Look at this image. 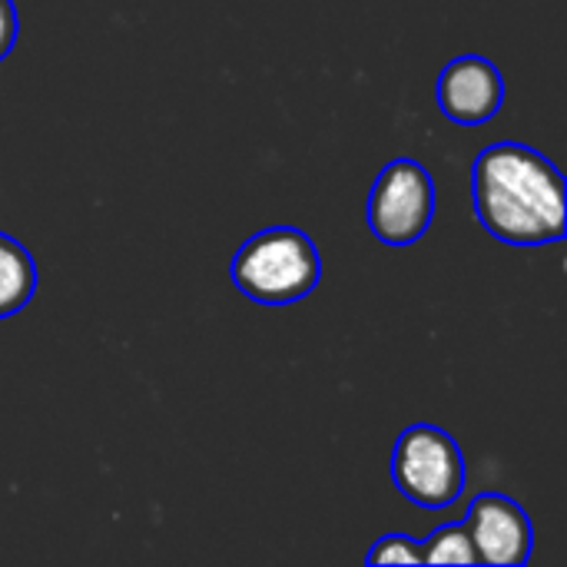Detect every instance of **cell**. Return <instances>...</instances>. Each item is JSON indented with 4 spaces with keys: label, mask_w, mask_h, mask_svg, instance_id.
<instances>
[{
    "label": "cell",
    "mask_w": 567,
    "mask_h": 567,
    "mask_svg": "<svg viewBox=\"0 0 567 567\" xmlns=\"http://www.w3.org/2000/svg\"><path fill=\"white\" fill-rule=\"evenodd\" d=\"M37 292V262L20 239L0 233V319L17 316Z\"/></svg>",
    "instance_id": "7"
},
{
    "label": "cell",
    "mask_w": 567,
    "mask_h": 567,
    "mask_svg": "<svg viewBox=\"0 0 567 567\" xmlns=\"http://www.w3.org/2000/svg\"><path fill=\"white\" fill-rule=\"evenodd\" d=\"M478 223L508 246H548L565 236V176L538 150L505 140L472 166Z\"/></svg>",
    "instance_id": "1"
},
{
    "label": "cell",
    "mask_w": 567,
    "mask_h": 567,
    "mask_svg": "<svg viewBox=\"0 0 567 567\" xmlns=\"http://www.w3.org/2000/svg\"><path fill=\"white\" fill-rule=\"evenodd\" d=\"M17 33H20V23H17V3H13V0H0V60L13 50Z\"/></svg>",
    "instance_id": "10"
},
{
    "label": "cell",
    "mask_w": 567,
    "mask_h": 567,
    "mask_svg": "<svg viewBox=\"0 0 567 567\" xmlns=\"http://www.w3.org/2000/svg\"><path fill=\"white\" fill-rule=\"evenodd\" d=\"M435 216V183L419 159H392L369 193V229L385 246L419 243Z\"/></svg>",
    "instance_id": "4"
},
{
    "label": "cell",
    "mask_w": 567,
    "mask_h": 567,
    "mask_svg": "<svg viewBox=\"0 0 567 567\" xmlns=\"http://www.w3.org/2000/svg\"><path fill=\"white\" fill-rule=\"evenodd\" d=\"M465 455L439 425H409L392 452V482L419 508L442 512L465 492Z\"/></svg>",
    "instance_id": "3"
},
{
    "label": "cell",
    "mask_w": 567,
    "mask_h": 567,
    "mask_svg": "<svg viewBox=\"0 0 567 567\" xmlns=\"http://www.w3.org/2000/svg\"><path fill=\"white\" fill-rule=\"evenodd\" d=\"M322 276L316 243L292 226H272L249 236L233 259L236 289L259 306L302 302Z\"/></svg>",
    "instance_id": "2"
},
{
    "label": "cell",
    "mask_w": 567,
    "mask_h": 567,
    "mask_svg": "<svg viewBox=\"0 0 567 567\" xmlns=\"http://www.w3.org/2000/svg\"><path fill=\"white\" fill-rule=\"evenodd\" d=\"M372 567L379 565H422V545L409 535H385L365 558Z\"/></svg>",
    "instance_id": "9"
},
{
    "label": "cell",
    "mask_w": 567,
    "mask_h": 567,
    "mask_svg": "<svg viewBox=\"0 0 567 567\" xmlns=\"http://www.w3.org/2000/svg\"><path fill=\"white\" fill-rule=\"evenodd\" d=\"M435 96H439L442 113L452 123L478 126V123H488L502 110L505 80H502V70L492 60L465 53V56H455L442 70Z\"/></svg>",
    "instance_id": "6"
},
{
    "label": "cell",
    "mask_w": 567,
    "mask_h": 567,
    "mask_svg": "<svg viewBox=\"0 0 567 567\" xmlns=\"http://www.w3.org/2000/svg\"><path fill=\"white\" fill-rule=\"evenodd\" d=\"M465 528L475 542L482 565L522 567L532 558L535 532L525 508L515 498L485 492L468 505Z\"/></svg>",
    "instance_id": "5"
},
{
    "label": "cell",
    "mask_w": 567,
    "mask_h": 567,
    "mask_svg": "<svg viewBox=\"0 0 567 567\" xmlns=\"http://www.w3.org/2000/svg\"><path fill=\"white\" fill-rule=\"evenodd\" d=\"M422 545V565H482L465 525H442Z\"/></svg>",
    "instance_id": "8"
}]
</instances>
